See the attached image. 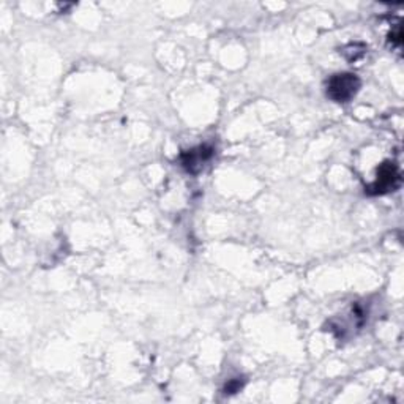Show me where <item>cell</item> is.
<instances>
[{"label":"cell","instance_id":"7a4b0ae2","mask_svg":"<svg viewBox=\"0 0 404 404\" xmlns=\"http://www.w3.org/2000/svg\"><path fill=\"white\" fill-rule=\"evenodd\" d=\"M401 177H400L398 168H396L393 163H384L378 169V179H376V182L368 188V193L382 194L390 190L393 191V188L398 186Z\"/></svg>","mask_w":404,"mask_h":404},{"label":"cell","instance_id":"3957f363","mask_svg":"<svg viewBox=\"0 0 404 404\" xmlns=\"http://www.w3.org/2000/svg\"><path fill=\"white\" fill-rule=\"evenodd\" d=\"M212 157H213V149L208 147V145H201V147H196V149L188 150L184 153L182 164L188 172L196 174L198 171L204 168V164Z\"/></svg>","mask_w":404,"mask_h":404},{"label":"cell","instance_id":"6da1fadb","mask_svg":"<svg viewBox=\"0 0 404 404\" xmlns=\"http://www.w3.org/2000/svg\"><path fill=\"white\" fill-rule=\"evenodd\" d=\"M360 89V79L352 73H340L332 76L327 84V95L333 101L346 103L357 95Z\"/></svg>","mask_w":404,"mask_h":404},{"label":"cell","instance_id":"277c9868","mask_svg":"<svg viewBox=\"0 0 404 404\" xmlns=\"http://www.w3.org/2000/svg\"><path fill=\"white\" fill-rule=\"evenodd\" d=\"M242 388V382L240 381H237V379H232L229 384L226 386V393H235V392H239V390Z\"/></svg>","mask_w":404,"mask_h":404}]
</instances>
